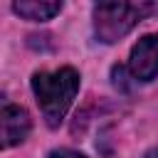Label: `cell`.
I'll return each instance as SVG.
<instances>
[{
	"label": "cell",
	"mask_w": 158,
	"mask_h": 158,
	"mask_svg": "<svg viewBox=\"0 0 158 158\" xmlns=\"http://www.w3.org/2000/svg\"><path fill=\"white\" fill-rule=\"evenodd\" d=\"M158 12V5L146 2H99L94 7V32L101 42L111 44L128 35L143 15Z\"/></svg>",
	"instance_id": "cell-2"
},
{
	"label": "cell",
	"mask_w": 158,
	"mask_h": 158,
	"mask_svg": "<svg viewBox=\"0 0 158 158\" xmlns=\"http://www.w3.org/2000/svg\"><path fill=\"white\" fill-rule=\"evenodd\" d=\"M12 10L25 17V20H52L59 10H62V2H47V0H17L12 2Z\"/></svg>",
	"instance_id": "cell-5"
},
{
	"label": "cell",
	"mask_w": 158,
	"mask_h": 158,
	"mask_svg": "<svg viewBox=\"0 0 158 158\" xmlns=\"http://www.w3.org/2000/svg\"><path fill=\"white\" fill-rule=\"evenodd\" d=\"M30 128H32V121L22 106H15V104L2 106V111H0V146L2 148H12V146L22 143L27 138Z\"/></svg>",
	"instance_id": "cell-4"
},
{
	"label": "cell",
	"mask_w": 158,
	"mask_h": 158,
	"mask_svg": "<svg viewBox=\"0 0 158 158\" xmlns=\"http://www.w3.org/2000/svg\"><path fill=\"white\" fill-rule=\"evenodd\" d=\"M49 158H86V156L79 151H72V148H57L49 153Z\"/></svg>",
	"instance_id": "cell-7"
},
{
	"label": "cell",
	"mask_w": 158,
	"mask_h": 158,
	"mask_svg": "<svg viewBox=\"0 0 158 158\" xmlns=\"http://www.w3.org/2000/svg\"><path fill=\"white\" fill-rule=\"evenodd\" d=\"M128 69L138 81H151L158 77V35H146L133 44Z\"/></svg>",
	"instance_id": "cell-3"
},
{
	"label": "cell",
	"mask_w": 158,
	"mask_h": 158,
	"mask_svg": "<svg viewBox=\"0 0 158 158\" xmlns=\"http://www.w3.org/2000/svg\"><path fill=\"white\" fill-rule=\"evenodd\" d=\"M111 77H114V86H116V89H121V91H128V84L123 81V79H126V69H123V67H114Z\"/></svg>",
	"instance_id": "cell-6"
},
{
	"label": "cell",
	"mask_w": 158,
	"mask_h": 158,
	"mask_svg": "<svg viewBox=\"0 0 158 158\" xmlns=\"http://www.w3.org/2000/svg\"><path fill=\"white\" fill-rule=\"evenodd\" d=\"M32 91L37 96V104H40V111H42L47 126L57 128L64 121V116L79 91V74L72 67H62L54 72H35Z\"/></svg>",
	"instance_id": "cell-1"
},
{
	"label": "cell",
	"mask_w": 158,
	"mask_h": 158,
	"mask_svg": "<svg viewBox=\"0 0 158 158\" xmlns=\"http://www.w3.org/2000/svg\"><path fill=\"white\" fill-rule=\"evenodd\" d=\"M143 158H158V148H151V151H148Z\"/></svg>",
	"instance_id": "cell-8"
}]
</instances>
